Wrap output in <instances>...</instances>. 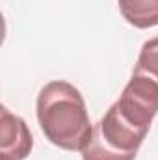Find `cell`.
<instances>
[{"mask_svg": "<svg viewBox=\"0 0 158 160\" xmlns=\"http://www.w3.org/2000/svg\"><path fill=\"white\" fill-rule=\"evenodd\" d=\"M37 121L45 138L60 149L84 151L91 140L93 125L78 89L65 80L48 82L37 95Z\"/></svg>", "mask_w": 158, "mask_h": 160, "instance_id": "cell-1", "label": "cell"}, {"mask_svg": "<svg viewBox=\"0 0 158 160\" xmlns=\"http://www.w3.org/2000/svg\"><path fill=\"white\" fill-rule=\"evenodd\" d=\"M136 75H145L149 78L158 82V38H153L147 43H143L136 67H134Z\"/></svg>", "mask_w": 158, "mask_h": 160, "instance_id": "cell-6", "label": "cell"}, {"mask_svg": "<svg viewBox=\"0 0 158 160\" xmlns=\"http://www.w3.org/2000/svg\"><path fill=\"white\" fill-rule=\"evenodd\" d=\"M123 19L140 28L158 26V0H117Z\"/></svg>", "mask_w": 158, "mask_h": 160, "instance_id": "cell-5", "label": "cell"}, {"mask_svg": "<svg viewBox=\"0 0 158 160\" xmlns=\"http://www.w3.org/2000/svg\"><path fill=\"white\" fill-rule=\"evenodd\" d=\"M34 147V138L22 118L6 106L0 110V160H24Z\"/></svg>", "mask_w": 158, "mask_h": 160, "instance_id": "cell-4", "label": "cell"}, {"mask_svg": "<svg viewBox=\"0 0 158 160\" xmlns=\"http://www.w3.org/2000/svg\"><path fill=\"white\" fill-rule=\"evenodd\" d=\"M147 132L134 128L116 112L108 108L104 118L93 125V134L86 149L84 160H134Z\"/></svg>", "mask_w": 158, "mask_h": 160, "instance_id": "cell-2", "label": "cell"}, {"mask_svg": "<svg viewBox=\"0 0 158 160\" xmlns=\"http://www.w3.org/2000/svg\"><path fill=\"white\" fill-rule=\"evenodd\" d=\"M112 106L128 125L149 132L151 123L158 114V82L145 75L132 73V78Z\"/></svg>", "mask_w": 158, "mask_h": 160, "instance_id": "cell-3", "label": "cell"}]
</instances>
